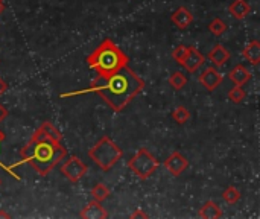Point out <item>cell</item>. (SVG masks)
Instances as JSON below:
<instances>
[{
    "label": "cell",
    "mask_w": 260,
    "mask_h": 219,
    "mask_svg": "<svg viewBox=\"0 0 260 219\" xmlns=\"http://www.w3.org/2000/svg\"><path fill=\"white\" fill-rule=\"evenodd\" d=\"M143 88H145V81L136 72H133L128 66H125L119 72L110 76L98 75V78H94L90 87L85 90L64 93L61 95V98H69V96H76V95L93 91V93H98L116 113H120Z\"/></svg>",
    "instance_id": "obj_1"
},
{
    "label": "cell",
    "mask_w": 260,
    "mask_h": 219,
    "mask_svg": "<svg viewBox=\"0 0 260 219\" xmlns=\"http://www.w3.org/2000/svg\"><path fill=\"white\" fill-rule=\"evenodd\" d=\"M67 155V149L62 146V143L53 142L47 139L40 130H37L32 136V139L26 143V146L20 151L21 163L30 165L38 175L47 177L50 171Z\"/></svg>",
    "instance_id": "obj_2"
},
{
    "label": "cell",
    "mask_w": 260,
    "mask_h": 219,
    "mask_svg": "<svg viewBox=\"0 0 260 219\" xmlns=\"http://www.w3.org/2000/svg\"><path fill=\"white\" fill-rule=\"evenodd\" d=\"M128 61L129 58L126 53L110 38H105L93 53L87 56V66L102 76H110L119 72L122 67L128 66Z\"/></svg>",
    "instance_id": "obj_3"
},
{
    "label": "cell",
    "mask_w": 260,
    "mask_h": 219,
    "mask_svg": "<svg viewBox=\"0 0 260 219\" xmlns=\"http://www.w3.org/2000/svg\"><path fill=\"white\" fill-rule=\"evenodd\" d=\"M122 155H123V151L108 136H104L102 139H99L94 143V146L88 149V157L105 172L110 171L122 159Z\"/></svg>",
    "instance_id": "obj_4"
},
{
    "label": "cell",
    "mask_w": 260,
    "mask_h": 219,
    "mask_svg": "<svg viewBox=\"0 0 260 219\" xmlns=\"http://www.w3.org/2000/svg\"><path fill=\"white\" fill-rule=\"evenodd\" d=\"M158 166H160V162L146 148H140L128 162V168L140 180L149 178L158 169Z\"/></svg>",
    "instance_id": "obj_5"
},
{
    "label": "cell",
    "mask_w": 260,
    "mask_h": 219,
    "mask_svg": "<svg viewBox=\"0 0 260 219\" xmlns=\"http://www.w3.org/2000/svg\"><path fill=\"white\" fill-rule=\"evenodd\" d=\"M61 174L70 183H78L87 174V165L81 159L73 155L69 160H66V163L61 166Z\"/></svg>",
    "instance_id": "obj_6"
},
{
    "label": "cell",
    "mask_w": 260,
    "mask_h": 219,
    "mask_svg": "<svg viewBox=\"0 0 260 219\" xmlns=\"http://www.w3.org/2000/svg\"><path fill=\"white\" fill-rule=\"evenodd\" d=\"M163 166L171 172L174 177H180L187 168H189V160L181 154V152H172L163 163Z\"/></svg>",
    "instance_id": "obj_7"
},
{
    "label": "cell",
    "mask_w": 260,
    "mask_h": 219,
    "mask_svg": "<svg viewBox=\"0 0 260 219\" xmlns=\"http://www.w3.org/2000/svg\"><path fill=\"white\" fill-rule=\"evenodd\" d=\"M222 79H224V76H222L215 67H212V66L207 67V69L198 76L200 84H203L209 91H215V90L221 85Z\"/></svg>",
    "instance_id": "obj_8"
},
{
    "label": "cell",
    "mask_w": 260,
    "mask_h": 219,
    "mask_svg": "<svg viewBox=\"0 0 260 219\" xmlns=\"http://www.w3.org/2000/svg\"><path fill=\"white\" fill-rule=\"evenodd\" d=\"M206 58L204 55L195 47V46H187V55L183 61V67L189 72V73H195L203 64H204Z\"/></svg>",
    "instance_id": "obj_9"
},
{
    "label": "cell",
    "mask_w": 260,
    "mask_h": 219,
    "mask_svg": "<svg viewBox=\"0 0 260 219\" xmlns=\"http://www.w3.org/2000/svg\"><path fill=\"white\" fill-rule=\"evenodd\" d=\"M171 21L178 27V29H186L193 23V14L186 8V6H180L178 9L174 11V14L171 15Z\"/></svg>",
    "instance_id": "obj_10"
},
{
    "label": "cell",
    "mask_w": 260,
    "mask_h": 219,
    "mask_svg": "<svg viewBox=\"0 0 260 219\" xmlns=\"http://www.w3.org/2000/svg\"><path fill=\"white\" fill-rule=\"evenodd\" d=\"M207 59L215 66V67H221L224 66L229 59H230V50L222 46V44H216L209 53H207Z\"/></svg>",
    "instance_id": "obj_11"
},
{
    "label": "cell",
    "mask_w": 260,
    "mask_h": 219,
    "mask_svg": "<svg viewBox=\"0 0 260 219\" xmlns=\"http://www.w3.org/2000/svg\"><path fill=\"white\" fill-rule=\"evenodd\" d=\"M79 216L82 219H107L108 218V213H107V210L102 207L101 203L93 201V203L87 204V206L81 210Z\"/></svg>",
    "instance_id": "obj_12"
},
{
    "label": "cell",
    "mask_w": 260,
    "mask_h": 219,
    "mask_svg": "<svg viewBox=\"0 0 260 219\" xmlns=\"http://www.w3.org/2000/svg\"><path fill=\"white\" fill-rule=\"evenodd\" d=\"M229 78L232 79V82L235 84V85H245L250 79H251V73H250V70L245 67V66H242V64H238V66H235L232 70H230V73H229Z\"/></svg>",
    "instance_id": "obj_13"
},
{
    "label": "cell",
    "mask_w": 260,
    "mask_h": 219,
    "mask_svg": "<svg viewBox=\"0 0 260 219\" xmlns=\"http://www.w3.org/2000/svg\"><path fill=\"white\" fill-rule=\"evenodd\" d=\"M229 12L232 14L233 18L236 20H244L250 15L251 6L247 0H233L232 5L229 6Z\"/></svg>",
    "instance_id": "obj_14"
},
{
    "label": "cell",
    "mask_w": 260,
    "mask_h": 219,
    "mask_svg": "<svg viewBox=\"0 0 260 219\" xmlns=\"http://www.w3.org/2000/svg\"><path fill=\"white\" fill-rule=\"evenodd\" d=\"M242 53H244V58H245L250 64L257 66L260 62V43L257 40L250 41V43L245 46V49H244Z\"/></svg>",
    "instance_id": "obj_15"
},
{
    "label": "cell",
    "mask_w": 260,
    "mask_h": 219,
    "mask_svg": "<svg viewBox=\"0 0 260 219\" xmlns=\"http://www.w3.org/2000/svg\"><path fill=\"white\" fill-rule=\"evenodd\" d=\"M222 216L221 207L215 201H207L204 206L200 209V218L203 219H218Z\"/></svg>",
    "instance_id": "obj_16"
},
{
    "label": "cell",
    "mask_w": 260,
    "mask_h": 219,
    "mask_svg": "<svg viewBox=\"0 0 260 219\" xmlns=\"http://www.w3.org/2000/svg\"><path fill=\"white\" fill-rule=\"evenodd\" d=\"M38 130H40L47 139H50V140H53V142H58V143L62 142V136H61V133L53 127V123H50V122H43V123L40 125Z\"/></svg>",
    "instance_id": "obj_17"
},
{
    "label": "cell",
    "mask_w": 260,
    "mask_h": 219,
    "mask_svg": "<svg viewBox=\"0 0 260 219\" xmlns=\"http://www.w3.org/2000/svg\"><path fill=\"white\" fill-rule=\"evenodd\" d=\"M91 197L94 198V201L104 203V201L110 197V189H108L104 183H98V184H94L93 189H91Z\"/></svg>",
    "instance_id": "obj_18"
},
{
    "label": "cell",
    "mask_w": 260,
    "mask_h": 219,
    "mask_svg": "<svg viewBox=\"0 0 260 219\" xmlns=\"http://www.w3.org/2000/svg\"><path fill=\"white\" fill-rule=\"evenodd\" d=\"M169 84L174 90L180 91L183 90V87L187 84V76L183 73V72H174L171 76H169Z\"/></svg>",
    "instance_id": "obj_19"
},
{
    "label": "cell",
    "mask_w": 260,
    "mask_h": 219,
    "mask_svg": "<svg viewBox=\"0 0 260 219\" xmlns=\"http://www.w3.org/2000/svg\"><path fill=\"white\" fill-rule=\"evenodd\" d=\"M222 198H224V201L229 203V204H236V203L241 201L242 194H241L235 186H229V187L222 192Z\"/></svg>",
    "instance_id": "obj_20"
},
{
    "label": "cell",
    "mask_w": 260,
    "mask_h": 219,
    "mask_svg": "<svg viewBox=\"0 0 260 219\" xmlns=\"http://www.w3.org/2000/svg\"><path fill=\"white\" fill-rule=\"evenodd\" d=\"M172 119H174L178 125H184V123L190 119V111H189L186 107L180 105V107H177V108L172 111Z\"/></svg>",
    "instance_id": "obj_21"
},
{
    "label": "cell",
    "mask_w": 260,
    "mask_h": 219,
    "mask_svg": "<svg viewBox=\"0 0 260 219\" xmlns=\"http://www.w3.org/2000/svg\"><path fill=\"white\" fill-rule=\"evenodd\" d=\"M209 30H210L213 35L221 37V35L227 30V24H225L224 20H221L219 17H216V18H213V20L209 23Z\"/></svg>",
    "instance_id": "obj_22"
},
{
    "label": "cell",
    "mask_w": 260,
    "mask_h": 219,
    "mask_svg": "<svg viewBox=\"0 0 260 219\" xmlns=\"http://www.w3.org/2000/svg\"><path fill=\"white\" fill-rule=\"evenodd\" d=\"M247 93L244 91V88L241 85H235L230 91H229V99L233 102V104H241L244 99H245Z\"/></svg>",
    "instance_id": "obj_23"
},
{
    "label": "cell",
    "mask_w": 260,
    "mask_h": 219,
    "mask_svg": "<svg viewBox=\"0 0 260 219\" xmlns=\"http://www.w3.org/2000/svg\"><path fill=\"white\" fill-rule=\"evenodd\" d=\"M186 55H187V46H184V44H180V46H177V47L172 50V58H174L180 66L183 64Z\"/></svg>",
    "instance_id": "obj_24"
},
{
    "label": "cell",
    "mask_w": 260,
    "mask_h": 219,
    "mask_svg": "<svg viewBox=\"0 0 260 219\" xmlns=\"http://www.w3.org/2000/svg\"><path fill=\"white\" fill-rule=\"evenodd\" d=\"M131 219H136V218H143V219H146L148 218V215L145 213V212H142V210H136L131 216H129Z\"/></svg>",
    "instance_id": "obj_25"
},
{
    "label": "cell",
    "mask_w": 260,
    "mask_h": 219,
    "mask_svg": "<svg viewBox=\"0 0 260 219\" xmlns=\"http://www.w3.org/2000/svg\"><path fill=\"white\" fill-rule=\"evenodd\" d=\"M6 117H8V110L0 104V122H3Z\"/></svg>",
    "instance_id": "obj_26"
},
{
    "label": "cell",
    "mask_w": 260,
    "mask_h": 219,
    "mask_svg": "<svg viewBox=\"0 0 260 219\" xmlns=\"http://www.w3.org/2000/svg\"><path fill=\"white\" fill-rule=\"evenodd\" d=\"M6 90H8V84H6V81H5V79H2V78H0V96H2Z\"/></svg>",
    "instance_id": "obj_27"
},
{
    "label": "cell",
    "mask_w": 260,
    "mask_h": 219,
    "mask_svg": "<svg viewBox=\"0 0 260 219\" xmlns=\"http://www.w3.org/2000/svg\"><path fill=\"white\" fill-rule=\"evenodd\" d=\"M0 218H11V215L6 212H0Z\"/></svg>",
    "instance_id": "obj_28"
},
{
    "label": "cell",
    "mask_w": 260,
    "mask_h": 219,
    "mask_svg": "<svg viewBox=\"0 0 260 219\" xmlns=\"http://www.w3.org/2000/svg\"><path fill=\"white\" fill-rule=\"evenodd\" d=\"M3 140H5V134H3V133L0 131V143H2Z\"/></svg>",
    "instance_id": "obj_29"
},
{
    "label": "cell",
    "mask_w": 260,
    "mask_h": 219,
    "mask_svg": "<svg viewBox=\"0 0 260 219\" xmlns=\"http://www.w3.org/2000/svg\"><path fill=\"white\" fill-rule=\"evenodd\" d=\"M3 9H5V6H3V2H0V14L3 12Z\"/></svg>",
    "instance_id": "obj_30"
},
{
    "label": "cell",
    "mask_w": 260,
    "mask_h": 219,
    "mask_svg": "<svg viewBox=\"0 0 260 219\" xmlns=\"http://www.w3.org/2000/svg\"><path fill=\"white\" fill-rule=\"evenodd\" d=\"M0 186H2V180H0Z\"/></svg>",
    "instance_id": "obj_31"
},
{
    "label": "cell",
    "mask_w": 260,
    "mask_h": 219,
    "mask_svg": "<svg viewBox=\"0 0 260 219\" xmlns=\"http://www.w3.org/2000/svg\"><path fill=\"white\" fill-rule=\"evenodd\" d=\"M0 2H3V0H0Z\"/></svg>",
    "instance_id": "obj_32"
}]
</instances>
